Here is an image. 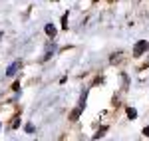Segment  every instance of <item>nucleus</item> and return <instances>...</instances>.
Here are the masks:
<instances>
[{"label":"nucleus","mask_w":149,"mask_h":141,"mask_svg":"<svg viewBox=\"0 0 149 141\" xmlns=\"http://www.w3.org/2000/svg\"><path fill=\"white\" fill-rule=\"evenodd\" d=\"M103 131H105V127H102V129L97 131V133L93 135V139H100V137H102V135H103Z\"/></svg>","instance_id":"nucleus-7"},{"label":"nucleus","mask_w":149,"mask_h":141,"mask_svg":"<svg viewBox=\"0 0 149 141\" xmlns=\"http://www.w3.org/2000/svg\"><path fill=\"white\" fill-rule=\"evenodd\" d=\"M81 109H84V107H80V106H78V107H76V109H74V111H72V117H70V119H72V121H76V119L80 117Z\"/></svg>","instance_id":"nucleus-5"},{"label":"nucleus","mask_w":149,"mask_h":141,"mask_svg":"<svg viewBox=\"0 0 149 141\" xmlns=\"http://www.w3.org/2000/svg\"><path fill=\"white\" fill-rule=\"evenodd\" d=\"M149 48V44H147V40H139L137 44L133 46V56L135 58H139V56H143L145 54V50Z\"/></svg>","instance_id":"nucleus-1"},{"label":"nucleus","mask_w":149,"mask_h":141,"mask_svg":"<svg viewBox=\"0 0 149 141\" xmlns=\"http://www.w3.org/2000/svg\"><path fill=\"white\" fill-rule=\"evenodd\" d=\"M26 131H28V133H32V131H34V125H32V123H28V125H26Z\"/></svg>","instance_id":"nucleus-9"},{"label":"nucleus","mask_w":149,"mask_h":141,"mask_svg":"<svg viewBox=\"0 0 149 141\" xmlns=\"http://www.w3.org/2000/svg\"><path fill=\"white\" fill-rule=\"evenodd\" d=\"M62 22H64V28H68V14H64V18H62Z\"/></svg>","instance_id":"nucleus-8"},{"label":"nucleus","mask_w":149,"mask_h":141,"mask_svg":"<svg viewBox=\"0 0 149 141\" xmlns=\"http://www.w3.org/2000/svg\"><path fill=\"white\" fill-rule=\"evenodd\" d=\"M127 115H129L131 119H135V117H137V109H133V107H129V109H127Z\"/></svg>","instance_id":"nucleus-6"},{"label":"nucleus","mask_w":149,"mask_h":141,"mask_svg":"<svg viewBox=\"0 0 149 141\" xmlns=\"http://www.w3.org/2000/svg\"><path fill=\"white\" fill-rule=\"evenodd\" d=\"M143 135H145V137H149V125L145 127V129H143Z\"/></svg>","instance_id":"nucleus-10"},{"label":"nucleus","mask_w":149,"mask_h":141,"mask_svg":"<svg viewBox=\"0 0 149 141\" xmlns=\"http://www.w3.org/2000/svg\"><path fill=\"white\" fill-rule=\"evenodd\" d=\"M54 52H56V46H54V44H52V46H48L46 48V54H44V58H42V60H48L52 54H54Z\"/></svg>","instance_id":"nucleus-4"},{"label":"nucleus","mask_w":149,"mask_h":141,"mask_svg":"<svg viewBox=\"0 0 149 141\" xmlns=\"http://www.w3.org/2000/svg\"><path fill=\"white\" fill-rule=\"evenodd\" d=\"M20 68H22V62H20V60H16V62H12L10 66H8V70H6V76H8V78H12V76H16Z\"/></svg>","instance_id":"nucleus-2"},{"label":"nucleus","mask_w":149,"mask_h":141,"mask_svg":"<svg viewBox=\"0 0 149 141\" xmlns=\"http://www.w3.org/2000/svg\"><path fill=\"white\" fill-rule=\"evenodd\" d=\"M44 32H46L50 38H54L58 30H56V26H54V24H46V26H44Z\"/></svg>","instance_id":"nucleus-3"}]
</instances>
